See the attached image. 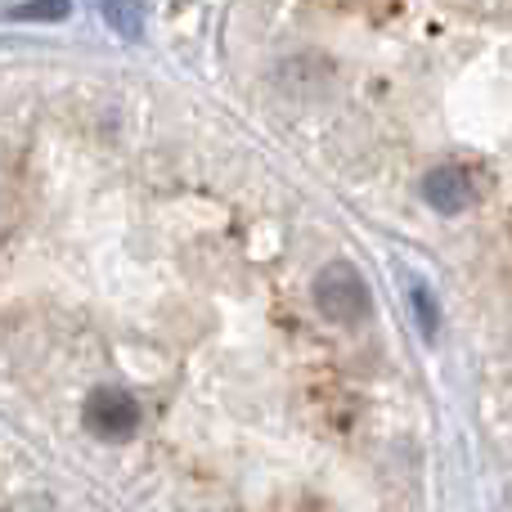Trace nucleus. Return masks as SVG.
Wrapping results in <instances>:
<instances>
[{"label": "nucleus", "mask_w": 512, "mask_h": 512, "mask_svg": "<svg viewBox=\"0 0 512 512\" xmlns=\"http://www.w3.org/2000/svg\"><path fill=\"white\" fill-rule=\"evenodd\" d=\"M423 198L436 212H463V207L477 203V180L459 162H441V167H432L423 176Z\"/></svg>", "instance_id": "3"}, {"label": "nucleus", "mask_w": 512, "mask_h": 512, "mask_svg": "<svg viewBox=\"0 0 512 512\" xmlns=\"http://www.w3.org/2000/svg\"><path fill=\"white\" fill-rule=\"evenodd\" d=\"M409 301H414V319H418V328H423V337H427V342H436V328H441V310H436L432 288H427V283H414V288H409Z\"/></svg>", "instance_id": "6"}, {"label": "nucleus", "mask_w": 512, "mask_h": 512, "mask_svg": "<svg viewBox=\"0 0 512 512\" xmlns=\"http://www.w3.org/2000/svg\"><path fill=\"white\" fill-rule=\"evenodd\" d=\"M9 512H54V504H45V499H27V504H18Z\"/></svg>", "instance_id": "7"}, {"label": "nucleus", "mask_w": 512, "mask_h": 512, "mask_svg": "<svg viewBox=\"0 0 512 512\" xmlns=\"http://www.w3.org/2000/svg\"><path fill=\"white\" fill-rule=\"evenodd\" d=\"M68 9V0H23L5 18H14V23H54V18H68Z\"/></svg>", "instance_id": "5"}, {"label": "nucleus", "mask_w": 512, "mask_h": 512, "mask_svg": "<svg viewBox=\"0 0 512 512\" xmlns=\"http://www.w3.org/2000/svg\"><path fill=\"white\" fill-rule=\"evenodd\" d=\"M99 14L117 36H140L144 27V5L140 0H99Z\"/></svg>", "instance_id": "4"}, {"label": "nucleus", "mask_w": 512, "mask_h": 512, "mask_svg": "<svg viewBox=\"0 0 512 512\" xmlns=\"http://www.w3.org/2000/svg\"><path fill=\"white\" fill-rule=\"evenodd\" d=\"M315 310L333 324H360L373 310V292L351 261H333L315 274Z\"/></svg>", "instance_id": "1"}, {"label": "nucleus", "mask_w": 512, "mask_h": 512, "mask_svg": "<svg viewBox=\"0 0 512 512\" xmlns=\"http://www.w3.org/2000/svg\"><path fill=\"white\" fill-rule=\"evenodd\" d=\"M86 427L104 441H126L140 427V405L122 387H95L86 396Z\"/></svg>", "instance_id": "2"}]
</instances>
